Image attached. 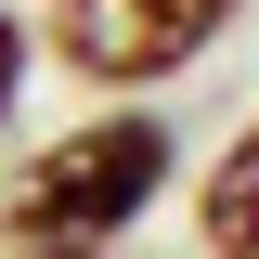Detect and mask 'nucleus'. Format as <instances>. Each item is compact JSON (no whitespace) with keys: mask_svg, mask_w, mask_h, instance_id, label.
Instances as JSON below:
<instances>
[{"mask_svg":"<svg viewBox=\"0 0 259 259\" xmlns=\"http://www.w3.org/2000/svg\"><path fill=\"white\" fill-rule=\"evenodd\" d=\"M182 182V130L156 104H91L78 130H39L0 168V233H143Z\"/></svg>","mask_w":259,"mask_h":259,"instance_id":"obj_1","label":"nucleus"},{"mask_svg":"<svg viewBox=\"0 0 259 259\" xmlns=\"http://www.w3.org/2000/svg\"><path fill=\"white\" fill-rule=\"evenodd\" d=\"M26 26H39V65H65L91 104H156L246 26V0H39Z\"/></svg>","mask_w":259,"mask_h":259,"instance_id":"obj_2","label":"nucleus"},{"mask_svg":"<svg viewBox=\"0 0 259 259\" xmlns=\"http://www.w3.org/2000/svg\"><path fill=\"white\" fill-rule=\"evenodd\" d=\"M194 246L207 259H259V104H246V130H233L221 156H207V182H194Z\"/></svg>","mask_w":259,"mask_h":259,"instance_id":"obj_3","label":"nucleus"},{"mask_svg":"<svg viewBox=\"0 0 259 259\" xmlns=\"http://www.w3.org/2000/svg\"><path fill=\"white\" fill-rule=\"evenodd\" d=\"M26 78H39V26L0 0V130H13V104H26Z\"/></svg>","mask_w":259,"mask_h":259,"instance_id":"obj_4","label":"nucleus"},{"mask_svg":"<svg viewBox=\"0 0 259 259\" xmlns=\"http://www.w3.org/2000/svg\"><path fill=\"white\" fill-rule=\"evenodd\" d=\"M0 259H117V246H104V233H13Z\"/></svg>","mask_w":259,"mask_h":259,"instance_id":"obj_5","label":"nucleus"}]
</instances>
